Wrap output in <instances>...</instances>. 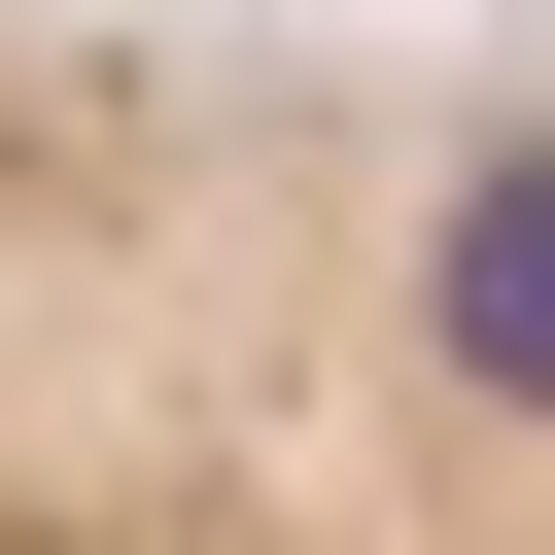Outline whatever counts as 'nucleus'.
I'll use <instances>...</instances> for the list:
<instances>
[{"label": "nucleus", "instance_id": "1", "mask_svg": "<svg viewBox=\"0 0 555 555\" xmlns=\"http://www.w3.org/2000/svg\"><path fill=\"white\" fill-rule=\"evenodd\" d=\"M0 555H555V35L0 0Z\"/></svg>", "mask_w": 555, "mask_h": 555}]
</instances>
